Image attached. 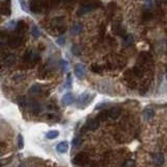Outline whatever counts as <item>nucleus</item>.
<instances>
[{
  "mask_svg": "<svg viewBox=\"0 0 167 167\" xmlns=\"http://www.w3.org/2000/svg\"><path fill=\"white\" fill-rule=\"evenodd\" d=\"M73 164H76L78 166H84L89 162V155L87 153H79L72 160Z\"/></svg>",
  "mask_w": 167,
  "mask_h": 167,
  "instance_id": "f257e3e1",
  "label": "nucleus"
},
{
  "mask_svg": "<svg viewBox=\"0 0 167 167\" xmlns=\"http://www.w3.org/2000/svg\"><path fill=\"white\" fill-rule=\"evenodd\" d=\"M92 95H90L88 93H84L82 95H79V97L76 99V105H78L79 108H85L86 105H88L90 101L92 100Z\"/></svg>",
  "mask_w": 167,
  "mask_h": 167,
  "instance_id": "f03ea898",
  "label": "nucleus"
},
{
  "mask_svg": "<svg viewBox=\"0 0 167 167\" xmlns=\"http://www.w3.org/2000/svg\"><path fill=\"white\" fill-rule=\"evenodd\" d=\"M74 73H75V76L78 78L79 79H84L87 76V69L84 66V64H76L74 66Z\"/></svg>",
  "mask_w": 167,
  "mask_h": 167,
  "instance_id": "7ed1b4c3",
  "label": "nucleus"
},
{
  "mask_svg": "<svg viewBox=\"0 0 167 167\" xmlns=\"http://www.w3.org/2000/svg\"><path fill=\"white\" fill-rule=\"evenodd\" d=\"M99 126V120L97 118H89L87 120L86 124H85V128L90 131H94V129H98Z\"/></svg>",
  "mask_w": 167,
  "mask_h": 167,
  "instance_id": "20e7f679",
  "label": "nucleus"
},
{
  "mask_svg": "<svg viewBox=\"0 0 167 167\" xmlns=\"http://www.w3.org/2000/svg\"><path fill=\"white\" fill-rule=\"evenodd\" d=\"M74 100H75V98H74V95L71 93V92H68V93H66L64 96H63L62 103L64 105H70L74 102Z\"/></svg>",
  "mask_w": 167,
  "mask_h": 167,
  "instance_id": "39448f33",
  "label": "nucleus"
},
{
  "mask_svg": "<svg viewBox=\"0 0 167 167\" xmlns=\"http://www.w3.org/2000/svg\"><path fill=\"white\" fill-rule=\"evenodd\" d=\"M109 112V117L113 118V119H116L117 117H119L121 114V109L120 108H117V107H114L111 109L110 111H108Z\"/></svg>",
  "mask_w": 167,
  "mask_h": 167,
  "instance_id": "423d86ee",
  "label": "nucleus"
},
{
  "mask_svg": "<svg viewBox=\"0 0 167 167\" xmlns=\"http://www.w3.org/2000/svg\"><path fill=\"white\" fill-rule=\"evenodd\" d=\"M15 61H16L15 54H6L3 58V64L5 66H12L15 63Z\"/></svg>",
  "mask_w": 167,
  "mask_h": 167,
  "instance_id": "0eeeda50",
  "label": "nucleus"
},
{
  "mask_svg": "<svg viewBox=\"0 0 167 167\" xmlns=\"http://www.w3.org/2000/svg\"><path fill=\"white\" fill-rule=\"evenodd\" d=\"M143 116H144L145 120H150L153 119V117L155 116V111L153 110L152 108H146L144 111H143Z\"/></svg>",
  "mask_w": 167,
  "mask_h": 167,
  "instance_id": "6e6552de",
  "label": "nucleus"
},
{
  "mask_svg": "<svg viewBox=\"0 0 167 167\" xmlns=\"http://www.w3.org/2000/svg\"><path fill=\"white\" fill-rule=\"evenodd\" d=\"M57 150L61 153H64L68 150V143L66 141H62L60 142L59 144L57 145Z\"/></svg>",
  "mask_w": 167,
  "mask_h": 167,
  "instance_id": "1a4fd4ad",
  "label": "nucleus"
},
{
  "mask_svg": "<svg viewBox=\"0 0 167 167\" xmlns=\"http://www.w3.org/2000/svg\"><path fill=\"white\" fill-rule=\"evenodd\" d=\"M83 30V25L81 23H74L72 28H71V34H79Z\"/></svg>",
  "mask_w": 167,
  "mask_h": 167,
  "instance_id": "9d476101",
  "label": "nucleus"
},
{
  "mask_svg": "<svg viewBox=\"0 0 167 167\" xmlns=\"http://www.w3.org/2000/svg\"><path fill=\"white\" fill-rule=\"evenodd\" d=\"M153 162H155V164L157 166L162 165V164L164 163V156H163V153H157V155L153 157Z\"/></svg>",
  "mask_w": 167,
  "mask_h": 167,
  "instance_id": "9b49d317",
  "label": "nucleus"
},
{
  "mask_svg": "<svg viewBox=\"0 0 167 167\" xmlns=\"http://www.w3.org/2000/svg\"><path fill=\"white\" fill-rule=\"evenodd\" d=\"M18 1H19V4L23 12L30 13V5H28V2L26 0H18Z\"/></svg>",
  "mask_w": 167,
  "mask_h": 167,
  "instance_id": "f8f14e48",
  "label": "nucleus"
},
{
  "mask_svg": "<svg viewBox=\"0 0 167 167\" xmlns=\"http://www.w3.org/2000/svg\"><path fill=\"white\" fill-rule=\"evenodd\" d=\"M30 109L34 114H38L40 111H41V105H40L37 101H31L30 102Z\"/></svg>",
  "mask_w": 167,
  "mask_h": 167,
  "instance_id": "ddd939ff",
  "label": "nucleus"
},
{
  "mask_svg": "<svg viewBox=\"0 0 167 167\" xmlns=\"http://www.w3.org/2000/svg\"><path fill=\"white\" fill-rule=\"evenodd\" d=\"M41 92V86L39 85H34L33 87L30 89V95H37Z\"/></svg>",
  "mask_w": 167,
  "mask_h": 167,
  "instance_id": "4468645a",
  "label": "nucleus"
},
{
  "mask_svg": "<svg viewBox=\"0 0 167 167\" xmlns=\"http://www.w3.org/2000/svg\"><path fill=\"white\" fill-rule=\"evenodd\" d=\"M40 34H41V31H40L39 27L37 25H34L33 27H31V36H33L34 38H39Z\"/></svg>",
  "mask_w": 167,
  "mask_h": 167,
  "instance_id": "2eb2a0df",
  "label": "nucleus"
},
{
  "mask_svg": "<svg viewBox=\"0 0 167 167\" xmlns=\"http://www.w3.org/2000/svg\"><path fill=\"white\" fill-rule=\"evenodd\" d=\"M4 27L6 28V30H15V28H17V22L12 20L10 21V22H7L6 24L4 25Z\"/></svg>",
  "mask_w": 167,
  "mask_h": 167,
  "instance_id": "dca6fc26",
  "label": "nucleus"
},
{
  "mask_svg": "<svg viewBox=\"0 0 167 167\" xmlns=\"http://www.w3.org/2000/svg\"><path fill=\"white\" fill-rule=\"evenodd\" d=\"M59 132L58 131H50L46 134V138L47 139H55L58 136H59Z\"/></svg>",
  "mask_w": 167,
  "mask_h": 167,
  "instance_id": "f3484780",
  "label": "nucleus"
},
{
  "mask_svg": "<svg viewBox=\"0 0 167 167\" xmlns=\"http://www.w3.org/2000/svg\"><path fill=\"white\" fill-rule=\"evenodd\" d=\"M97 119H98L99 121H105V120H107V119L109 118V112H101L100 114H98V116L96 117Z\"/></svg>",
  "mask_w": 167,
  "mask_h": 167,
  "instance_id": "a211bd4d",
  "label": "nucleus"
},
{
  "mask_svg": "<svg viewBox=\"0 0 167 167\" xmlns=\"http://www.w3.org/2000/svg\"><path fill=\"white\" fill-rule=\"evenodd\" d=\"M82 142H83V140H82L81 137H75L72 140V145H73L74 147H78V146H79V145L82 144Z\"/></svg>",
  "mask_w": 167,
  "mask_h": 167,
  "instance_id": "6ab92c4d",
  "label": "nucleus"
},
{
  "mask_svg": "<svg viewBox=\"0 0 167 167\" xmlns=\"http://www.w3.org/2000/svg\"><path fill=\"white\" fill-rule=\"evenodd\" d=\"M17 102L19 103L21 107H26V105H27V101H26V98L24 96L19 97V98L17 99Z\"/></svg>",
  "mask_w": 167,
  "mask_h": 167,
  "instance_id": "aec40b11",
  "label": "nucleus"
},
{
  "mask_svg": "<svg viewBox=\"0 0 167 167\" xmlns=\"http://www.w3.org/2000/svg\"><path fill=\"white\" fill-rule=\"evenodd\" d=\"M122 167H135V162L133 160H126L122 164Z\"/></svg>",
  "mask_w": 167,
  "mask_h": 167,
  "instance_id": "412c9836",
  "label": "nucleus"
},
{
  "mask_svg": "<svg viewBox=\"0 0 167 167\" xmlns=\"http://www.w3.org/2000/svg\"><path fill=\"white\" fill-rule=\"evenodd\" d=\"M60 63H61L60 66H61V67H62L63 70H64V71H67V70H68V67H69V65H68V62H67V61L62 60Z\"/></svg>",
  "mask_w": 167,
  "mask_h": 167,
  "instance_id": "4be33fe9",
  "label": "nucleus"
},
{
  "mask_svg": "<svg viewBox=\"0 0 167 167\" xmlns=\"http://www.w3.org/2000/svg\"><path fill=\"white\" fill-rule=\"evenodd\" d=\"M71 84H72V79H71V74H68V78L66 79L65 87L66 88H71Z\"/></svg>",
  "mask_w": 167,
  "mask_h": 167,
  "instance_id": "5701e85b",
  "label": "nucleus"
},
{
  "mask_svg": "<svg viewBox=\"0 0 167 167\" xmlns=\"http://www.w3.org/2000/svg\"><path fill=\"white\" fill-rule=\"evenodd\" d=\"M23 137H22V135H18V147L20 148H23Z\"/></svg>",
  "mask_w": 167,
  "mask_h": 167,
  "instance_id": "b1692460",
  "label": "nucleus"
},
{
  "mask_svg": "<svg viewBox=\"0 0 167 167\" xmlns=\"http://www.w3.org/2000/svg\"><path fill=\"white\" fill-rule=\"evenodd\" d=\"M72 52H73V54L78 55V57H79V54H81V52L78 51V47H76V46L72 47Z\"/></svg>",
  "mask_w": 167,
  "mask_h": 167,
  "instance_id": "393cba45",
  "label": "nucleus"
},
{
  "mask_svg": "<svg viewBox=\"0 0 167 167\" xmlns=\"http://www.w3.org/2000/svg\"><path fill=\"white\" fill-rule=\"evenodd\" d=\"M57 43L59 44V45H64V43H65V39L63 38V37H60V38L57 40Z\"/></svg>",
  "mask_w": 167,
  "mask_h": 167,
  "instance_id": "a878e982",
  "label": "nucleus"
},
{
  "mask_svg": "<svg viewBox=\"0 0 167 167\" xmlns=\"http://www.w3.org/2000/svg\"><path fill=\"white\" fill-rule=\"evenodd\" d=\"M22 78H24V75L23 74H16V75L14 76V79H17V81H21Z\"/></svg>",
  "mask_w": 167,
  "mask_h": 167,
  "instance_id": "bb28decb",
  "label": "nucleus"
},
{
  "mask_svg": "<svg viewBox=\"0 0 167 167\" xmlns=\"http://www.w3.org/2000/svg\"><path fill=\"white\" fill-rule=\"evenodd\" d=\"M108 105V103H100V105H98L96 107V109L97 110H99V109H101V108H105V107H107Z\"/></svg>",
  "mask_w": 167,
  "mask_h": 167,
  "instance_id": "cd10ccee",
  "label": "nucleus"
},
{
  "mask_svg": "<svg viewBox=\"0 0 167 167\" xmlns=\"http://www.w3.org/2000/svg\"><path fill=\"white\" fill-rule=\"evenodd\" d=\"M92 69H93V70L95 71V72H96V73H99L100 72V69H98V68H97V67H93V68H92Z\"/></svg>",
  "mask_w": 167,
  "mask_h": 167,
  "instance_id": "c85d7f7f",
  "label": "nucleus"
},
{
  "mask_svg": "<svg viewBox=\"0 0 167 167\" xmlns=\"http://www.w3.org/2000/svg\"><path fill=\"white\" fill-rule=\"evenodd\" d=\"M166 79H167V73H166Z\"/></svg>",
  "mask_w": 167,
  "mask_h": 167,
  "instance_id": "c756f323",
  "label": "nucleus"
}]
</instances>
